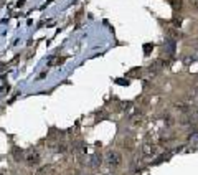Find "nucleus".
Here are the masks:
<instances>
[{"mask_svg":"<svg viewBox=\"0 0 198 175\" xmlns=\"http://www.w3.org/2000/svg\"><path fill=\"white\" fill-rule=\"evenodd\" d=\"M38 160H40V159H38V155H36V154H30V155H28V164H38Z\"/></svg>","mask_w":198,"mask_h":175,"instance_id":"obj_1","label":"nucleus"},{"mask_svg":"<svg viewBox=\"0 0 198 175\" xmlns=\"http://www.w3.org/2000/svg\"><path fill=\"white\" fill-rule=\"evenodd\" d=\"M0 175H3V174H0Z\"/></svg>","mask_w":198,"mask_h":175,"instance_id":"obj_2","label":"nucleus"}]
</instances>
